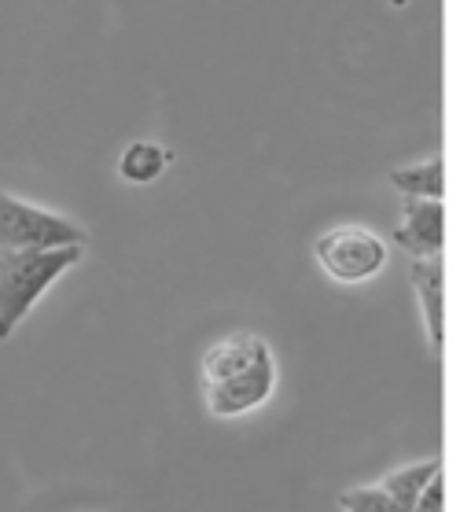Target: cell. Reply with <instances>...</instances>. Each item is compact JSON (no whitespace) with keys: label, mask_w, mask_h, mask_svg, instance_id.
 <instances>
[{"label":"cell","mask_w":471,"mask_h":512,"mask_svg":"<svg viewBox=\"0 0 471 512\" xmlns=\"http://www.w3.org/2000/svg\"><path fill=\"white\" fill-rule=\"evenodd\" d=\"M343 512H398V505L391 501V494L380 483H368V487H354L339 494Z\"/></svg>","instance_id":"cell-10"},{"label":"cell","mask_w":471,"mask_h":512,"mask_svg":"<svg viewBox=\"0 0 471 512\" xmlns=\"http://www.w3.org/2000/svg\"><path fill=\"white\" fill-rule=\"evenodd\" d=\"M391 185L405 199H442V192H446V163H442V155H431L424 163L398 166V170H391Z\"/></svg>","instance_id":"cell-8"},{"label":"cell","mask_w":471,"mask_h":512,"mask_svg":"<svg viewBox=\"0 0 471 512\" xmlns=\"http://www.w3.org/2000/svg\"><path fill=\"white\" fill-rule=\"evenodd\" d=\"M85 244H89V233L74 218L34 207L12 192H0V247L4 251H48V247Z\"/></svg>","instance_id":"cell-4"},{"label":"cell","mask_w":471,"mask_h":512,"mask_svg":"<svg viewBox=\"0 0 471 512\" xmlns=\"http://www.w3.org/2000/svg\"><path fill=\"white\" fill-rule=\"evenodd\" d=\"M394 240L409 258L442 255V247H446V207H442V199H405L402 218L394 225Z\"/></svg>","instance_id":"cell-5"},{"label":"cell","mask_w":471,"mask_h":512,"mask_svg":"<svg viewBox=\"0 0 471 512\" xmlns=\"http://www.w3.org/2000/svg\"><path fill=\"white\" fill-rule=\"evenodd\" d=\"M313 258L317 266L339 284H365V280L380 277L387 269L391 247L376 229L357 222L332 225L313 240Z\"/></svg>","instance_id":"cell-3"},{"label":"cell","mask_w":471,"mask_h":512,"mask_svg":"<svg viewBox=\"0 0 471 512\" xmlns=\"http://www.w3.org/2000/svg\"><path fill=\"white\" fill-rule=\"evenodd\" d=\"M442 472V457H427V461H416V465H405L391 476L380 479V487L391 494V501L398 505V512H409L416 501L424 498V490L431 487V479Z\"/></svg>","instance_id":"cell-7"},{"label":"cell","mask_w":471,"mask_h":512,"mask_svg":"<svg viewBox=\"0 0 471 512\" xmlns=\"http://www.w3.org/2000/svg\"><path fill=\"white\" fill-rule=\"evenodd\" d=\"M199 376H203V402L210 417H247L258 406H265L276 391L273 347L247 328L229 332L207 347Z\"/></svg>","instance_id":"cell-1"},{"label":"cell","mask_w":471,"mask_h":512,"mask_svg":"<svg viewBox=\"0 0 471 512\" xmlns=\"http://www.w3.org/2000/svg\"><path fill=\"white\" fill-rule=\"evenodd\" d=\"M166 166H170V152L162 144H155V140H133L118 155V174L129 185H151V181H159Z\"/></svg>","instance_id":"cell-9"},{"label":"cell","mask_w":471,"mask_h":512,"mask_svg":"<svg viewBox=\"0 0 471 512\" xmlns=\"http://www.w3.org/2000/svg\"><path fill=\"white\" fill-rule=\"evenodd\" d=\"M413 288L420 295V310H424V332L427 347L442 350L446 343V269H442V255L431 258H413Z\"/></svg>","instance_id":"cell-6"},{"label":"cell","mask_w":471,"mask_h":512,"mask_svg":"<svg viewBox=\"0 0 471 512\" xmlns=\"http://www.w3.org/2000/svg\"><path fill=\"white\" fill-rule=\"evenodd\" d=\"M85 247H48V251H4L0 247V339L26 321L52 284L81 262Z\"/></svg>","instance_id":"cell-2"},{"label":"cell","mask_w":471,"mask_h":512,"mask_svg":"<svg viewBox=\"0 0 471 512\" xmlns=\"http://www.w3.org/2000/svg\"><path fill=\"white\" fill-rule=\"evenodd\" d=\"M409 512H446V476H442V472L431 479V487L424 490V498L416 501Z\"/></svg>","instance_id":"cell-11"}]
</instances>
